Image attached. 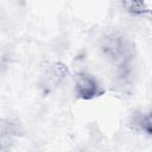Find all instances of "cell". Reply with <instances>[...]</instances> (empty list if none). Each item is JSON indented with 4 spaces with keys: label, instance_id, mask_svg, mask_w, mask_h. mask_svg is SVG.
<instances>
[{
    "label": "cell",
    "instance_id": "8992f818",
    "mask_svg": "<svg viewBox=\"0 0 152 152\" xmlns=\"http://www.w3.org/2000/svg\"><path fill=\"white\" fill-rule=\"evenodd\" d=\"M121 5L129 14L135 17H140L150 12L148 4H146L145 1H124Z\"/></svg>",
    "mask_w": 152,
    "mask_h": 152
},
{
    "label": "cell",
    "instance_id": "5b68a950",
    "mask_svg": "<svg viewBox=\"0 0 152 152\" xmlns=\"http://www.w3.org/2000/svg\"><path fill=\"white\" fill-rule=\"evenodd\" d=\"M128 125L132 129L140 132V133H145L146 135H151L152 134V126H151V114L150 112L145 113L142 110H137L134 112L129 120H128Z\"/></svg>",
    "mask_w": 152,
    "mask_h": 152
},
{
    "label": "cell",
    "instance_id": "7a4b0ae2",
    "mask_svg": "<svg viewBox=\"0 0 152 152\" xmlns=\"http://www.w3.org/2000/svg\"><path fill=\"white\" fill-rule=\"evenodd\" d=\"M75 93L84 101H90L102 96L106 90L95 77L87 72H78L75 77Z\"/></svg>",
    "mask_w": 152,
    "mask_h": 152
},
{
    "label": "cell",
    "instance_id": "277c9868",
    "mask_svg": "<svg viewBox=\"0 0 152 152\" xmlns=\"http://www.w3.org/2000/svg\"><path fill=\"white\" fill-rule=\"evenodd\" d=\"M20 134L18 124L6 121L0 124V152H10L15 144V138Z\"/></svg>",
    "mask_w": 152,
    "mask_h": 152
},
{
    "label": "cell",
    "instance_id": "6da1fadb",
    "mask_svg": "<svg viewBox=\"0 0 152 152\" xmlns=\"http://www.w3.org/2000/svg\"><path fill=\"white\" fill-rule=\"evenodd\" d=\"M100 49L104 58L121 72L129 70L133 61V46L124 33L114 31L104 34L101 39Z\"/></svg>",
    "mask_w": 152,
    "mask_h": 152
},
{
    "label": "cell",
    "instance_id": "3957f363",
    "mask_svg": "<svg viewBox=\"0 0 152 152\" xmlns=\"http://www.w3.org/2000/svg\"><path fill=\"white\" fill-rule=\"evenodd\" d=\"M68 74H69V69L65 64L61 62L52 63L51 65L48 66L46 71L44 72L40 84L45 89V91H50L56 87H58L66 78Z\"/></svg>",
    "mask_w": 152,
    "mask_h": 152
}]
</instances>
